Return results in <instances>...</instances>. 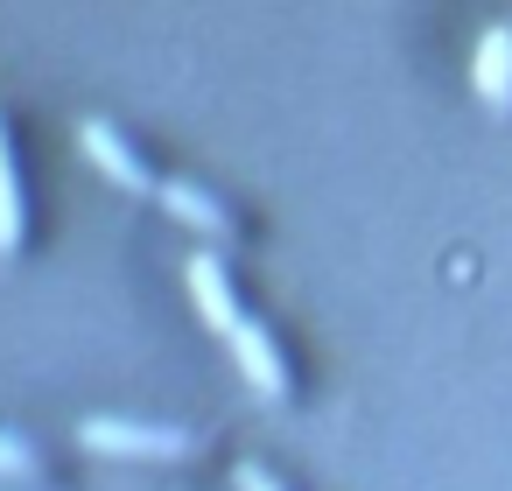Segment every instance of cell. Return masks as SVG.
Wrapping results in <instances>:
<instances>
[{"mask_svg":"<svg viewBox=\"0 0 512 491\" xmlns=\"http://www.w3.org/2000/svg\"><path fill=\"white\" fill-rule=\"evenodd\" d=\"M470 78H477V99H484L491 113H512V29H484V36H477Z\"/></svg>","mask_w":512,"mask_h":491,"instance_id":"cell-5","label":"cell"},{"mask_svg":"<svg viewBox=\"0 0 512 491\" xmlns=\"http://www.w3.org/2000/svg\"><path fill=\"white\" fill-rule=\"evenodd\" d=\"M183 274H190V295H197V316H204V323H211L218 337H232V323H239L246 309H239V295H232V281H225V267H218V253H197V260H190Z\"/></svg>","mask_w":512,"mask_h":491,"instance_id":"cell-4","label":"cell"},{"mask_svg":"<svg viewBox=\"0 0 512 491\" xmlns=\"http://www.w3.org/2000/svg\"><path fill=\"white\" fill-rule=\"evenodd\" d=\"M225 344H232V358H239V372H246L253 393H267V400H288V393H295V386H288V358L274 351V330H267V323L239 316Z\"/></svg>","mask_w":512,"mask_h":491,"instance_id":"cell-2","label":"cell"},{"mask_svg":"<svg viewBox=\"0 0 512 491\" xmlns=\"http://www.w3.org/2000/svg\"><path fill=\"white\" fill-rule=\"evenodd\" d=\"M0 253H22V183H15L8 120H0Z\"/></svg>","mask_w":512,"mask_h":491,"instance_id":"cell-7","label":"cell"},{"mask_svg":"<svg viewBox=\"0 0 512 491\" xmlns=\"http://www.w3.org/2000/svg\"><path fill=\"white\" fill-rule=\"evenodd\" d=\"M232 484H239V491H288V484H281L274 470H260V463H239V477H232Z\"/></svg>","mask_w":512,"mask_h":491,"instance_id":"cell-9","label":"cell"},{"mask_svg":"<svg viewBox=\"0 0 512 491\" xmlns=\"http://www.w3.org/2000/svg\"><path fill=\"white\" fill-rule=\"evenodd\" d=\"M43 463H36V449L22 442V435H0V477H36Z\"/></svg>","mask_w":512,"mask_h":491,"instance_id":"cell-8","label":"cell"},{"mask_svg":"<svg viewBox=\"0 0 512 491\" xmlns=\"http://www.w3.org/2000/svg\"><path fill=\"white\" fill-rule=\"evenodd\" d=\"M155 204L169 211V218H183L190 232H204V239H232V218H225V204L218 197H204L197 183H155Z\"/></svg>","mask_w":512,"mask_h":491,"instance_id":"cell-6","label":"cell"},{"mask_svg":"<svg viewBox=\"0 0 512 491\" xmlns=\"http://www.w3.org/2000/svg\"><path fill=\"white\" fill-rule=\"evenodd\" d=\"M78 442L99 449V456H134V463H183L197 456V442L183 428H148V421H113V414H92L78 421Z\"/></svg>","mask_w":512,"mask_h":491,"instance_id":"cell-1","label":"cell"},{"mask_svg":"<svg viewBox=\"0 0 512 491\" xmlns=\"http://www.w3.org/2000/svg\"><path fill=\"white\" fill-rule=\"evenodd\" d=\"M78 148H85V162H92V169H99L106 183L134 190V197H155V176H148V169L134 162V148H127V141H120V134H113L106 120H85V127H78Z\"/></svg>","mask_w":512,"mask_h":491,"instance_id":"cell-3","label":"cell"}]
</instances>
